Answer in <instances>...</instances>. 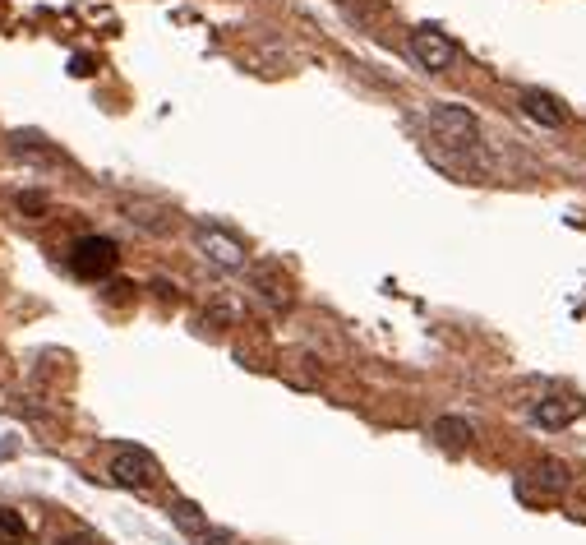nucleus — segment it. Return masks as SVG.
<instances>
[{
    "label": "nucleus",
    "instance_id": "1a4fd4ad",
    "mask_svg": "<svg viewBox=\"0 0 586 545\" xmlns=\"http://www.w3.org/2000/svg\"><path fill=\"white\" fill-rule=\"evenodd\" d=\"M531 476H536V481H540V490H550V495L568 490V481H573V476H568V467H563L559 458H540L536 467H531Z\"/></svg>",
    "mask_w": 586,
    "mask_h": 545
},
{
    "label": "nucleus",
    "instance_id": "9b49d317",
    "mask_svg": "<svg viewBox=\"0 0 586 545\" xmlns=\"http://www.w3.org/2000/svg\"><path fill=\"white\" fill-rule=\"evenodd\" d=\"M28 541V522L14 509H0V545H24Z\"/></svg>",
    "mask_w": 586,
    "mask_h": 545
},
{
    "label": "nucleus",
    "instance_id": "ddd939ff",
    "mask_svg": "<svg viewBox=\"0 0 586 545\" xmlns=\"http://www.w3.org/2000/svg\"><path fill=\"white\" fill-rule=\"evenodd\" d=\"M19 208H24L28 218H42V213H47V194L24 190V194H19Z\"/></svg>",
    "mask_w": 586,
    "mask_h": 545
},
{
    "label": "nucleus",
    "instance_id": "9d476101",
    "mask_svg": "<svg viewBox=\"0 0 586 545\" xmlns=\"http://www.w3.org/2000/svg\"><path fill=\"white\" fill-rule=\"evenodd\" d=\"M171 518H176L180 532H190V536H199L208 527V518L199 513V504H190V499H176V504H171Z\"/></svg>",
    "mask_w": 586,
    "mask_h": 545
},
{
    "label": "nucleus",
    "instance_id": "20e7f679",
    "mask_svg": "<svg viewBox=\"0 0 586 545\" xmlns=\"http://www.w3.org/2000/svg\"><path fill=\"white\" fill-rule=\"evenodd\" d=\"M153 476H157V462L148 449L120 444V449L111 453V481L125 485V490H144V485H153Z\"/></svg>",
    "mask_w": 586,
    "mask_h": 545
},
{
    "label": "nucleus",
    "instance_id": "2eb2a0df",
    "mask_svg": "<svg viewBox=\"0 0 586 545\" xmlns=\"http://www.w3.org/2000/svg\"><path fill=\"white\" fill-rule=\"evenodd\" d=\"M74 74H93V61H88V56H74Z\"/></svg>",
    "mask_w": 586,
    "mask_h": 545
},
{
    "label": "nucleus",
    "instance_id": "f8f14e48",
    "mask_svg": "<svg viewBox=\"0 0 586 545\" xmlns=\"http://www.w3.org/2000/svg\"><path fill=\"white\" fill-rule=\"evenodd\" d=\"M125 213H130V218L139 222V227H153V231H167V227H171L167 218H157L162 208H148V204H125Z\"/></svg>",
    "mask_w": 586,
    "mask_h": 545
},
{
    "label": "nucleus",
    "instance_id": "0eeeda50",
    "mask_svg": "<svg viewBox=\"0 0 586 545\" xmlns=\"http://www.w3.org/2000/svg\"><path fill=\"white\" fill-rule=\"evenodd\" d=\"M199 245H204V255L213 259L217 268H245V245L231 241L227 231H199Z\"/></svg>",
    "mask_w": 586,
    "mask_h": 545
},
{
    "label": "nucleus",
    "instance_id": "f03ea898",
    "mask_svg": "<svg viewBox=\"0 0 586 545\" xmlns=\"http://www.w3.org/2000/svg\"><path fill=\"white\" fill-rule=\"evenodd\" d=\"M430 130L443 148H462V153H471V148L480 144L476 116H471L467 107H453V102H443V107L430 111Z\"/></svg>",
    "mask_w": 586,
    "mask_h": 545
},
{
    "label": "nucleus",
    "instance_id": "7ed1b4c3",
    "mask_svg": "<svg viewBox=\"0 0 586 545\" xmlns=\"http://www.w3.org/2000/svg\"><path fill=\"white\" fill-rule=\"evenodd\" d=\"M116 264H120V245L111 236H84L70 250V268L84 282H102L107 273H116Z\"/></svg>",
    "mask_w": 586,
    "mask_h": 545
},
{
    "label": "nucleus",
    "instance_id": "6e6552de",
    "mask_svg": "<svg viewBox=\"0 0 586 545\" xmlns=\"http://www.w3.org/2000/svg\"><path fill=\"white\" fill-rule=\"evenodd\" d=\"M434 435H439V444L443 449H467L471 444V425L462 421V416H439V421H434Z\"/></svg>",
    "mask_w": 586,
    "mask_h": 545
},
{
    "label": "nucleus",
    "instance_id": "4468645a",
    "mask_svg": "<svg viewBox=\"0 0 586 545\" xmlns=\"http://www.w3.org/2000/svg\"><path fill=\"white\" fill-rule=\"evenodd\" d=\"M194 541H199V545H236V536L222 532V527H204V532L194 536Z\"/></svg>",
    "mask_w": 586,
    "mask_h": 545
},
{
    "label": "nucleus",
    "instance_id": "dca6fc26",
    "mask_svg": "<svg viewBox=\"0 0 586 545\" xmlns=\"http://www.w3.org/2000/svg\"><path fill=\"white\" fill-rule=\"evenodd\" d=\"M56 545H88V536H65V541H56Z\"/></svg>",
    "mask_w": 586,
    "mask_h": 545
},
{
    "label": "nucleus",
    "instance_id": "423d86ee",
    "mask_svg": "<svg viewBox=\"0 0 586 545\" xmlns=\"http://www.w3.org/2000/svg\"><path fill=\"white\" fill-rule=\"evenodd\" d=\"M522 111H527L536 125H545V130L568 125V107H563L554 93H540V88H527V93H522Z\"/></svg>",
    "mask_w": 586,
    "mask_h": 545
},
{
    "label": "nucleus",
    "instance_id": "f257e3e1",
    "mask_svg": "<svg viewBox=\"0 0 586 545\" xmlns=\"http://www.w3.org/2000/svg\"><path fill=\"white\" fill-rule=\"evenodd\" d=\"M407 56L420 65V70L443 74V70H453L457 65V42L443 33V28L420 24V28H411V37H407Z\"/></svg>",
    "mask_w": 586,
    "mask_h": 545
},
{
    "label": "nucleus",
    "instance_id": "39448f33",
    "mask_svg": "<svg viewBox=\"0 0 586 545\" xmlns=\"http://www.w3.org/2000/svg\"><path fill=\"white\" fill-rule=\"evenodd\" d=\"M582 412H586L582 398H573V393H554V398H540L536 407H531V421L545 425V430H563V425H573Z\"/></svg>",
    "mask_w": 586,
    "mask_h": 545
}]
</instances>
